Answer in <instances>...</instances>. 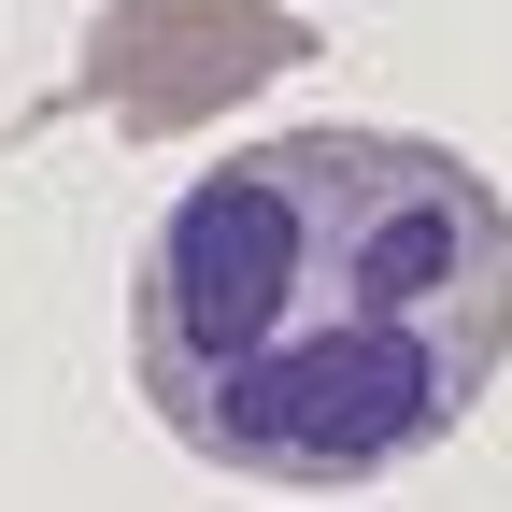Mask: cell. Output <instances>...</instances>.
<instances>
[{"instance_id": "cell-2", "label": "cell", "mask_w": 512, "mask_h": 512, "mask_svg": "<svg viewBox=\"0 0 512 512\" xmlns=\"http://www.w3.org/2000/svg\"><path fill=\"white\" fill-rule=\"evenodd\" d=\"M328 57V29H299L285 0H114L86 15V57H72V100L114 114L128 143H185V128L242 114L256 86H285Z\"/></svg>"}, {"instance_id": "cell-1", "label": "cell", "mask_w": 512, "mask_h": 512, "mask_svg": "<svg viewBox=\"0 0 512 512\" xmlns=\"http://www.w3.org/2000/svg\"><path fill=\"white\" fill-rule=\"evenodd\" d=\"M512 370V200L427 128L228 143L128 256V384L214 484L356 498Z\"/></svg>"}]
</instances>
